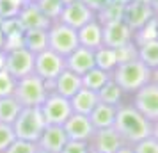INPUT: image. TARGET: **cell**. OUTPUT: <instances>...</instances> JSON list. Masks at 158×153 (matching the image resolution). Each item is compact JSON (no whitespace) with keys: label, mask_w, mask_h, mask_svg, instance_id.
<instances>
[{"label":"cell","mask_w":158,"mask_h":153,"mask_svg":"<svg viewBox=\"0 0 158 153\" xmlns=\"http://www.w3.org/2000/svg\"><path fill=\"white\" fill-rule=\"evenodd\" d=\"M48 87H50V93H55V95L64 96L69 100L71 96H75L82 89V77L69 71V70H64Z\"/></svg>","instance_id":"2e32d148"},{"label":"cell","mask_w":158,"mask_h":153,"mask_svg":"<svg viewBox=\"0 0 158 153\" xmlns=\"http://www.w3.org/2000/svg\"><path fill=\"white\" fill-rule=\"evenodd\" d=\"M130 103L151 123L158 121V84L155 82L146 84L133 96H130Z\"/></svg>","instance_id":"ba28073f"},{"label":"cell","mask_w":158,"mask_h":153,"mask_svg":"<svg viewBox=\"0 0 158 153\" xmlns=\"http://www.w3.org/2000/svg\"><path fill=\"white\" fill-rule=\"evenodd\" d=\"M37 150H39L37 142L23 141V139H16L15 142L6 150V153H37Z\"/></svg>","instance_id":"836d02e7"},{"label":"cell","mask_w":158,"mask_h":153,"mask_svg":"<svg viewBox=\"0 0 158 153\" xmlns=\"http://www.w3.org/2000/svg\"><path fill=\"white\" fill-rule=\"evenodd\" d=\"M96 20H98L101 25L112 23V22H119V20H123V6L110 2L107 7H103L100 13L96 15Z\"/></svg>","instance_id":"4dcf8cb0"},{"label":"cell","mask_w":158,"mask_h":153,"mask_svg":"<svg viewBox=\"0 0 158 153\" xmlns=\"http://www.w3.org/2000/svg\"><path fill=\"white\" fill-rule=\"evenodd\" d=\"M18 20L22 23V27L25 30H34V29H50L52 22L46 16L39 11V7L36 6V2H25V6L22 7Z\"/></svg>","instance_id":"e0dca14e"},{"label":"cell","mask_w":158,"mask_h":153,"mask_svg":"<svg viewBox=\"0 0 158 153\" xmlns=\"http://www.w3.org/2000/svg\"><path fill=\"white\" fill-rule=\"evenodd\" d=\"M15 141H16V135H15V130H13V125L0 123V153H6V150Z\"/></svg>","instance_id":"e575fe53"},{"label":"cell","mask_w":158,"mask_h":153,"mask_svg":"<svg viewBox=\"0 0 158 153\" xmlns=\"http://www.w3.org/2000/svg\"><path fill=\"white\" fill-rule=\"evenodd\" d=\"M69 2H73V0H64V4H69Z\"/></svg>","instance_id":"7dc6e473"},{"label":"cell","mask_w":158,"mask_h":153,"mask_svg":"<svg viewBox=\"0 0 158 153\" xmlns=\"http://www.w3.org/2000/svg\"><path fill=\"white\" fill-rule=\"evenodd\" d=\"M115 153H133V146H130V144H124L123 148H119Z\"/></svg>","instance_id":"ab89813d"},{"label":"cell","mask_w":158,"mask_h":153,"mask_svg":"<svg viewBox=\"0 0 158 153\" xmlns=\"http://www.w3.org/2000/svg\"><path fill=\"white\" fill-rule=\"evenodd\" d=\"M60 153H91V146L87 141H68Z\"/></svg>","instance_id":"74e56055"},{"label":"cell","mask_w":158,"mask_h":153,"mask_svg":"<svg viewBox=\"0 0 158 153\" xmlns=\"http://www.w3.org/2000/svg\"><path fill=\"white\" fill-rule=\"evenodd\" d=\"M126 98L128 96L123 93V89L115 84L114 80L107 82L103 87L98 91V100L100 103H105V105H112V107H121L123 103H126Z\"/></svg>","instance_id":"cb8c5ba5"},{"label":"cell","mask_w":158,"mask_h":153,"mask_svg":"<svg viewBox=\"0 0 158 153\" xmlns=\"http://www.w3.org/2000/svg\"><path fill=\"white\" fill-rule=\"evenodd\" d=\"M151 82H155V84H158V68H156V70H153V71H151Z\"/></svg>","instance_id":"ee69618b"},{"label":"cell","mask_w":158,"mask_h":153,"mask_svg":"<svg viewBox=\"0 0 158 153\" xmlns=\"http://www.w3.org/2000/svg\"><path fill=\"white\" fill-rule=\"evenodd\" d=\"M137 57L140 62L149 68L151 71L158 68V39L140 41L137 43Z\"/></svg>","instance_id":"d4e9b609"},{"label":"cell","mask_w":158,"mask_h":153,"mask_svg":"<svg viewBox=\"0 0 158 153\" xmlns=\"http://www.w3.org/2000/svg\"><path fill=\"white\" fill-rule=\"evenodd\" d=\"M80 46L78 32L60 22H53L48 29V48L62 57H68L73 50Z\"/></svg>","instance_id":"5b68a950"},{"label":"cell","mask_w":158,"mask_h":153,"mask_svg":"<svg viewBox=\"0 0 158 153\" xmlns=\"http://www.w3.org/2000/svg\"><path fill=\"white\" fill-rule=\"evenodd\" d=\"M66 70V59L55 52L48 50L37 53L34 57V75H37L41 80H44L48 86L57 79Z\"/></svg>","instance_id":"8992f818"},{"label":"cell","mask_w":158,"mask_h":153,"mask_svg":"<svg viewBox=\"0 0 158 153\" xmlns=\"http://www.w3.org/2000/svg\"><path fill=\"white\" fill-rule=\"evenodd\" d=\"M91 153H96V151H91Z\"/></svg>","instance_id":"f907efd6"},{"label":"cell","mask_w":158,"mask_h":153,"mask_svg":"<svg viewBox=\"0 0 158 153\" xmlns=\"http://www.w3.org/2000/svg\"><path fill=\"white\" fill-rule=\"evenodd\" d=\"M23 46L29 52H32L34 55L48 50V30H44V29L25 30V34H23Z\"/></svg>","instance_id":"603a6c76"},{"label":"cell","mask_w":158,"mask_h":153,"mask_svg":"<svg viewBox=\"0 0 158 153\" xmlns=\"http://www.w3.org/2000/svg\"><path fill=\"white\" fill-rule=\"evenodd\" d=\"M96 66L94 61V52L84 46H78L77 50H73L68 57H66V70L77 73V75H85L89 70H93Z\"/></svg>","instance_id":"ac0fdd59"},{"label":"cell","mask_w":158,"mask_h":153,"mask_svg":"<svg viewBox=\"0 0 158 153\" xmlns=\"http://www.w3.org/2000/svg\"><path fill=\"white\" fill-rule=\"evenodd\" d=\"M78 32V43L84 48L89 50H98L100 46H103V25H101L96 18L93 22H89L87 25H84L82 29L77 30Z\"/></svg>","instance_id":"d6986e66"},{"label":"cell","mask_w":158,"mask_h":153,"mask_svg":"<svg viewBox=\"0 0 158 153\" xmlns=\"http://www.w3.org/2000/svg\"><path fill=\"white\" fill-rule=\"evenodd\" d=\"M25 2H37V0H25Z\"/></svg>","instance_id":"681fc988"},{"label":"cell","mask_w":158,"mask_h":153,"mask_svg":"<svg viewBox=\"0 0 158 153\" xmlns=\"http://www.w3.org/2000/svg\"><path fill=\"white\" fill-rule=\"evenodd\" d=\"M115 114H117V107L105 105V103H98L94 107V110L89 114V119L93 123L94 130H103V128H112L114 126Z\"/></svg>","instance_id":"7402d4cb"},{"label":"cell","mask_w":158,"mask_h":153,"mask_svg":"<svg viewBox=\"0 0 158 153\" xmlns=\"http://www.w3.org/2000/svg\"><path fill=\"white\" fill-rule=\"evenodd\" d=\"M34 53L29 52L25 46L6 50V70H7L16 80L23 77H29L34 73Z\"/></svg>","instance_id":"9c48e42d"},{"label":"cell","mask_w":158,"mask_h":153,"mask_svg":"<svg viewBox=\"0 0 158 153\" xmlns=\"http://www.w3.org/2000/svg\"><path fill=\"white\" fill-rule=\"evenodd\" d=\"M69 103H71V109L75 114L89 116L94 110V107L100 103V100H98V93H94L91 89L82 87L77 95L69 98Z\"/></svg>","instance_id":"ffe728a7"},{"label":"cell","mask_w":158,"mask_h":153,"mask_svg":"<svg viewBox=\"0 0 158 153\" xmlns=\"http://www.w3.org/2000/svg\"><path fill=\"white\" fill-rule=\"evenodd\" d=\"M151 126H153V123L146 116H142L130 102L123 103L117 109L114 128L121 135L124 144L133 146L144 139H148L151 135Z\"/></svg>","instance_id":"6da1fadb"},{"label":"cell","mask_w":158,"mask_h":153,"mask_svg":"<svg viewBox=\"0 0 158 153\" xmlns=\"http://www.w3.org/2000/svg\"><path fill=\"white\" fill-rule=\"evenodd\" d=\"M22 109H23V107L20 105V102L16 100L15 96L0 98V123L13 125Z\"/></svg>","instance_id":"83f0119b"},{"label":"cell","mask_w":158,"mask_h":153,"mask_svg":"<svg viewBox=\"0 0 158 153\" xmlns=\"http://www.w3.org/2000/svg\"><path fill=\"white\" fill-rule=\"evenodd\" d=\"M62 128H64L68 139H71V141H87L89 142L91 135L94 134V126L89 116H82V114H75V112L68 117Z\"/></svg>","instance_id":"9a60e30c"},{"label":"cell","mask_w":158,"mask_h":153,"mask_svg":"<svg viewBox=\"0 0 158 153\" xmlns=\"http://www.w3.org/2000/svg\"><path fill=\"white\" fill-rule=\"evenodd\" d=\"M149 6H151V9H153V13L158 16V0H149Z\"/></svg>","instance_id":"7bdbcfd3"},{"label":"cell","mask_w":158,"mask_h":153,"mask_svg":"<svg viewBox=\"0 0 158 153\" xmlns=\"http://www.w3.org/2000/svg\"><path fill=\"white\" fill-rule=\"evenodd\" d=\"M133 41H135V32L123 20L103 25V45L108 48L119 50V48L133 43Z\"/></svg>","instance_id":"8fae6325"},{"label":"cell","mask_w":158,"mask_h":153,"mask_svg":"<svg viewBox=\"0 0 158 153\" xmlns=\"http://www.w3.org/2000/svg\"><path fill=\"white\" fill-rule=\"evenodd\" d=\"M153 16L156 15L153 13V9H151V6L148 2L133 0V2H130V4H126L123 7V22L126 23L133 32L140 30Z\"/></svg>","instance_id":"7c38bea8"},{"label":"cell","mask_w":158,"mask_h":153,"mask_svg":"<svg viewBox=\"0 0 158 153\" xmlns=\"http://www.w3.org/2000/svg\"><path fill=\"white\" fill-rule=\"evenodd\" d=\"M15 89H16V79L6 68L0 70V98L13 96L15 95Z\"/></svg>","instance_id":"d6a6232c"},{"label":"cell","mask_w":158,"mask_h":153,"mask_svg":"<svg viewBox=\"0 0 158 153\" xmlns=\"http://www.w3.org/2000/svg\"><path fill=\"white\" fill-rule=\"evenodd\" d=\"M94 61H96V68L105 70V71L112 73L117 68L119 61H117V52L114 48H108V46H100L98 50H94Z\"/></svg>","instance_id":"4316f807"},{"label":"cell","mask_w":158,"mask_h":153,"mask_svg":"<svg viewBox=\"0 0 158 153\" xmlns=\"http://www.w3.org/2000/svg\"><path fill=\"white\" fill-rule=\"evenodd\" d=\"M48 93H50L48 84L32 73L29 77L16 80V89L13 96L20 102L22 107H41Z\"/></svg>","instance_id":"3957f363"},{"label":"cell","mask_w":158,"mask_h":153,"mask_svg":"<svg viewBox=\"0 0 158 153\" xmlns=\"http://www.w3.org/2000/svg\"><path fill=\"white\" fill-rule=\"evenodd\" d=\"M0 27H2V32H4V39H6V48L4 50H13V48L23 46L25 29L22 27L18 18L4 20V22H0Z\"/></svg>","instance_id":"44dd1931"},{"label":"cell","mask_w":158,"mask_h":153,"mask_svg":"<svg viewBox=\"0 0 158 153\" xmlns=\"http://www.w3.org/2000/svg\"><path fill=\"white\" fill-rule=\"evenodd\" d=\"M89 146H91V151L96 153H115L119 148L124 146V141L112 126V128L94 130V134L89 139Z\"/></svg>","instance_id":"4fadbf2b"},{"label":"cell","mask_w":158,"mask_h":153,"mask_svg":"<svg viewBox=\"0 0 158 153\" xmlns=\"http://www.w3.org/2000/svg\"><path fill=\"white\" fill-rule=\"evenodd\" d=\"M37 153H46V151H43V150H37Z\"/></svg>","instance_id":"c3c4849f"},{"label":"cell","mask_w":158,"mask_h":153,"mask_svg":"<svg viewBox=\"0 0 158 153\" xmlns=\"http://www.w3.org/2000/svg\"><path fill=\"white\" fill-rule=\"evenodd\" d=\"M112 2H114V4H119V6H123V7H124L126 4H130V2H133V0H112Z\"/></svg>","instance_id":"bcb514c9"},{"label":"cell","mask_w":158,"mask_h":153,"mask_svg":"<svg viewBox=\"0 0 158 153\" xmlns=\"http://www.w3.org/2000/svg\"><path fill=\"white\" fill-rule=\"evenodd\" d=\"M94 18H96V13H94L93 9H89L82 0H73V2L64 6L59 22L68 25V27H71L75 30H78L84 25H87L89 22H93Z\"/></svg>","instance_id":"30bf717a"},{"label":"cell","mask_w":158,"mask_h":153,"mask_svg":"<svg viewBox=\"0 0 158 153\" xmlns=\"http://www.w3.org/2000/svg\"><path fill=\"white\" fill-rule=\"evenodd\" d=\"M36 6L53 23V22H59V18L62 15V9H64L66 4H64V0H37Z\"/></svg>","instance_id":"f1b7e54d"},{"label":"cell","mask_w":158,"mask_h":153,"mask_svg":"<svg viewBox=\"0 0 158 153\" xmlns=\"http://www.w3.org/2000/svg\"><path fill=\"white\" fill-rule=\"evenodd\" d=\"M110 80H112V73L105 71V70H100V68L94 66L93 70H89L85 75H82V87L91 89L94 93H98Z\"/></svg>","instance_id":"484cf974"},{"label":"cell","mask_w":158,"mask_h":153,"mask_svg":"<svg viewBox=\"0 0 158 153\" xmlns=\"http://www.w3.org/2000/svg\"><path fill=\"white\" fill-rule=\"evenodd\" d=\"M133 153H158V141L149 135L148 139L133 144Z\"/></svg>","instance_id":"d590c367"},{"label":"cell","mask_w":158,"mask_h":153,"mask_svg":"<svg viewBox=\"0 0 158 153\" xmlns=\"http://www.w3.org/2000/svg\"><path fill=\"white\" fill-rule=\"evenodd\" d=\"M39 110H41L46 125H59V126H62L68 121V117L73 114L69 100L64 96L55 95V93H48L46 100L41 103Z\"/></svg>","instance_id":"52a82bcc"},{"label":"cell","mask_w":158,"mask_h":153,"mask_svg":"<svg viewBox=\"0 0 158 153\" xmlns=\"http://www.w3.org/2000/svg\"><path fill=\"white\" fill-rule=\"evenodd\" d=\"M151 137L158 141V121H155V123H153V126H151Z\"/></svg>","instance_id":"60d3db41"},{"label":"cell","mask_w":158,"mask_h":153,"mask_svg":"<svg viewBox=\"0 0 158 153\" xmlns=\"http://www.w3.org/2000/svg\"><path fill=\"white\" fill-rule=\"evenodd\" d=\"M68 141L69 139H68L62 126H59V125H46L43 134L37 139V146H39V150H43L46 153H60Z\"/></svg>","instance_id":"5bb4252c"},{"label":"cell","mask_w":158,"mask_h":153,"mask_svg":"<svg viewBox=\"0 0 158 153\" xmlns=\"http://www.w3.org/2000/svg\"><path fill=\"white\" fill-rule=\"evenodd\" d=\"M44 126H46V123H44L39 107H23L13 123V130H15L16 139L37 142Z\"/></svg>","instance_id":"277c9868"},{"label":"cell","mask_w":158,"mask_h":153,"mask_svg":"<svg viewBox=\"0 0 158 153\" xmlns=\"http://www.w3.org/2000/svg\"><path fill=\"white\" fill-rule=\"evenodd\" d=\"M25 0H0V22L18 18Z\"/></svg>","instance_id":"f546056e"},{"label":"cell","mask_w":158,"mask_h":153,"mask_svg":"<svg viewBox=\"0 0 158 153\" xmlns=\"http://www.w3.org/2000/svg\"><path fill=\"white\" fill-rule=\"evenodd\" d=\"M82 2H84V4H85L89 9H93L94 13L98 15L101 9L107 7V6L110 4V2H112V0H82Z\"/></svg>","instance_id":"f35d334b"},{"label":"cell","mask_w":158,"mask_h":153,"mask_svg":"<svg viewBox=\"0 0 158 153\" xmlns=\"http://www.w3.org/2000/svg\"><path fill=\"white\" fill-rule=\"evenodd\" d=\"M6 48V39H4V32H2V27H0V50Z\"/></svg>","instance_id":"f6af8a7d"},{"label":"cell","mask_w":158,"mask_h":153,"mask_svg":"<svg viewBox=\"0 0 158 153\" xmlns=\"http://www.w3.org/2000/svg\"><path fill=\"white\" fill-rule=\"evenodd\" d=\"M149 39H158V16H153L142 29L135 32V43L149 41Z\"/></svg>","instance_id":"1f68e13d"},{"label":"cell","mask_w":158,"mask_h":153,"mask_svg":"<svg viewBox=\"0 0 158 153\" xmlns=\"http://www.w3.org/2000/svg\"><path fill=\"white\" fill-rule=\"evenodd\" d=\"M117 52V61H119V64L121 62H130V61H133V59H139L137 57V43L133 41V43L126 45V46H123V48H119Z\"/></svg>","instance_id":"8d00e7d4"},{"label":"cell","mask_w":158,"mask_h":153,"mask_svg":"<svg viewBox=\"0 0 158 153\" xmlns=\"http://www.w3.org/2000/svg\"><path fill=\"white\" fill-rule=\"evenodd\" d=\"M112 80L130 98L140 87H144L146 84L151 82V70L144 62H140L139 59H133L130 62L117 64V68L112 71Z\"/></svg>","instance_id":"7a4b0ae2"},{"label":"cell","mask_w":158,"mask_h":153,"mask_svg":"<svg viewBox=\"0 0 158 153\" xmlns=\"http://www.w3.org/2000/svg\"><path fill=\"white\" fill-rule=\"evenodd\" d=\"M6 68V50H0V70Z\"/></svg>","instance_id":"b9f144b4"}]
</instances>
